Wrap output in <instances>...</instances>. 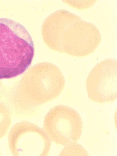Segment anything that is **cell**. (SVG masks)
<instances>
[{
    "mask_svg": "<svg viewBox=\"0 0 117 156\" xmlns=\"http://www.w3.org/2000/svg\"><path fill=\"white\" fill-rule=\"evenodd\" d=\"M35 49L30 34L22 24L0 18V79H8L25 72L33 59Z\"/></svg>",
    "mask_w": 117,
    "mask_h": 156,
    "instance_id": "1",
    "label": "cell"
},
{
    "mask_svg": "<svg viewBox=\"0 0 117 156\" xmlns=\"http://www.w3.org/2000/svg\"><path fill=\"white\" fill-rule=\"evenodd\" d=\"M44 126L50 140L62 146L78 141L83 129L82 119L78 112L62 105L50 109L45 117Z\"/></svg>",
    "mask_w": 117,
    "mask_h": 156,
    "instance_id": "2",
    "label": "cell"
},
{
    "mask_svg": "<svg viewBox=\"0 0 117 156\" xmlns=\"http://www.w3.org/2000/svg\"><path fill=\"white\" fill-rule=\"evenodd\" d=\"M117 61L109 58L95 66L87 78L86 87L88 98L101 104L109 103L116 100Z\"/></svg>",
    "mask_w": 117,
    "mask_h": 156,
    "instance_id": "3",
    "label": "cell"
},
{
    "mask_svg": "<svg viewBox=\"0 0 117 156\" xmlns=\"http://www.w3.org/2000/svg\"><path fill=\"white\" fill-rule=\"evenodd\" d=\"M101 40L97 27L82 20L73 23L62 35L63 53L76 57H83L94 51Z\"/></svg>",
    "mask_w": 117,
    "mask_h": 156,
    "instance_id": "4",
    "label": "cell"
},
{
    "mask_svg": "<svg viewBox=\"0 0 117 156\" xmlns=\"http://www.w3.org/2000/svg\"><path fill=\"white\" fill-rule=\"evenodd\" d=\"M81 20L79 16L65 9H60L52 13L45 20L42 27L45 43L51 50L63 53L62 35L68 27Z\"/></svg>",
    "mask_w": 117,
    "mask_h": 156,
    "instance_id": "5",
    "label": "cell"
}]
</instances>
